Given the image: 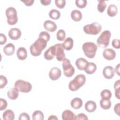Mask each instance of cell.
<instances>
[{"label": "cell", "instance_id": "6da1fadb", "mask_svg": "<svg viewBox=\"0 0 120 120\" xmlns=\"http://www.w3.org/2000/svg\"><path fill=\"white\" fill-rule=\"evenodd\" d=\"M47 43V42L44 39L38 38L30 46V50L31 54L35 57L39 56L42 51L46 47Z\"/></svg>", "mask_w": 120, "mask_h": 120}, {"label": "cell", "instance_id": "7a4b0ae2", "mask_svg": "<svg viewBox=\"0 0 120 120\" xmlns=\"http://www.w3.org/2000/svg\"><path fill=\"white\" fill-rule=\"evenodd\" d=\"M86 77L82 74L77 75L68 84V88L71 91H76L85 83Z\"/></svg>", "mask_w": 120, "mask_h": 120}, {"label": "cell", "instance_id": "3957f363", "mask_svg": "<svg viewBox=\"0 0 120 120\" xmlns=\"http://www.w3.org/2000/svg\"><path fill=\"white\" fill-rule=\"evenodd\" d=\"M82 50L85 55L89 58H93L98 49L97 45L94 43L88 42L84 43L82 46Z\"/></svg>", "mask_w": 120, "mask_h": 120}, {"label": "cell", "instance_id": "277c9868", "mask_svg": "<svg viewBox=\"0 0 120 120\" xmlns=\"http://www.w3.org/2000/svg\"><path fill=\"white\" fill-rule=\"evenodd\" d=\"M111 36V33L109 30H105L102 32L97 40V45L98 47L105 48L109 44Z\"/></svg>", "mask_w": 120, "mask_h": 120}, {"label": "cell", "instance_id": "5b68a950", "mask_svg": "<svg viewBox=\"0 0 120 120\" xmlns=\"http://www.w3.org/2000/svg\"><path fill=\"white\" fill-rule=\"evenodd\" d=\"M83 30L87 34L96 35L100 32L102 30V26L99 23L94 22L91 24L85 25Z\"/></svg>", "mask_w": 120, "mask_h": 120}, {"label": "cell", "instance_id": "8992f818", "mask_svg": "<svg viewBox=\"0 0 120 120\" xmlns=\"http://www.w3.org/2000/svg\"><path fill=\"white\" fill-rule=\"evenodd\" d=\"M6 15L7 17V22L8 24L13 25L18 21V17L16 9L13 7H9L6 10Z\"/></svg>", "mask_w": 120, "mask_h": 120}, {"label": "cell", "instance_id": "52a82bcc", "mask_svg": "<svg viewBox=\"0 0 120 120\" xmlns=\"http://www.w3.org/2000/svg\"><path fill=\"white\" fill-rule=\"evenodd\" d=\"M14 86L19 92L23 93H28L30 92L32 89L31 83L22 80H17L15 83Z\"/></svg>", "mask_w": 120, "mask_h": 120}, {"label": "cell", "instance_id": "ba28073f", "mask_svg": "<svg viewBox=\"0 0 120 120\" xmlns=\"http://www.w3.org/2000/svg\"><path fill=\"white\" fill-rule=\"evenodd\" d=\"M62 68L64 75L68 77H70L73 75L75 73V68L71 65L69 59L65 58L62 61Z\"/></svg>", "mask_w": 120, "mask_h": 120}, {"label": "cell", "instance_id": "9c48e42d", "mask_svg": "<svg viewBox=\"0 0 120 120\" xmlns=\"http://www.w3.org/2000/svg\"><path fill=\"white\" fill-rule=\"evenodd\" d=\"M55 47V56L58 61H62L65 58L64 48L63 44H57L54 45Z\"/></svg>", "mask_w": 120, "mask_h": 120}, {"label": "cell", "instance_id": "30bf717a", "mask_svg": "<svg viewBox=\"0 0 120 120\" xmlns=\"http://www.w3.org/2000/svg\"><path fill=\"white\" fill-rule=\"evenodd\" d=\"M61 75V71L57 67H53L51 69L49 73V76L52 80H58Z\"/></svg>", "mask_w": 120, "mask_h": 120}, {"label": "cell", "instance_id": "8fae6325", "mask_svg": "<svg viewBox=\"0 0 120 120\" xmlns=\"http://www.w3.org/2000/svg\"><path fill=\"white\" fill-rule=\"evenodd\" d=\"M103 56L105 59L108 60H113L116 57V52L111 48L105 49L103 52Z\"/></svg>", "mask_w": 120, "mask_h": 120}, {"label": "cell", "instance_id": "7c38bea8", "mask_svg": "<svg viewBox=\"0 0 120 120\" xmlns=\"http://www.w3.org/2000/svg\"><path fill=\"white\" fill-rule=\"evenodd\" d=\"M22 35L21 30L16 28L11 29L8 31V36L10 39L13 40H17L19 39Z\"/></svg>", "mask_w": 120, "mask_h": 120}, {"label": "cell", "instance_id": "4fadbf2b", "mask_svg": "<svg viewBox=\"0 0 120 120\" xmlns=\"http://www.w3.org/2000/svg\"><path fill=\"white\" fill-rule=\"evenodd\" d=\"M103 75L105 78L107 79H110L114 76V69L111 66H106L103 70Z\"/></svg>", "mask_w": 120, "mask_h": 120}, {"label": "cell", "instance_id": "5bb4252c", "mask_svg": "<svg viewBox=\"0 0 120 120\" xmlns=\"http://www.w3.org/2000/svg\"><path fill=\"white\" fill-rule=\"evenodd\" d=\"M44 58L47 60H50L53 59L55 56V46L50 47L44 53Z\"/></svg>", "mask_w": 120, "mask_h": 120}, {"label": "cell", "instance_id": "9a60e30c", "mask_svg": "<svg viewBox=\"0 0 120 120\" xmlns=\"http://www.w3.org/2000/svg\"><path fill=\"white\" fill-rule=\"evenodd\" d=\"M44 28L50 32H54L55 31L57 28V25L56 23L51 20H46L45 21L43 24Z\"/></svg>", "mask_w": 120, "mask_h": 120}, {"label": "cell", "instance_id": "2e32d148", "mask_svg": "<svg viewBox=\"0 0 120 120\" xmlns=\"http://www.w3.org/2000/svg\"><path fill=\"white\" fill-rule=\"evenodd\" d=\"M15 51V45L12 43H8L3 48L4 53L7 56L13 55Z\"/></svg>", "mask_w": 120, "mask_h": 120}, {"label": "cell", "instance_id": "e0dca14e", "mask_svg": "<svg viewBox=\"0 0 120 120\" xmlns=\"http://www.w3.org/2000/svg\"><path fill=\"white\" fill-rule=\"evenodd\" d=\"M97 70V66L93 62H88L84 68V71L85 73L87 74L91 75L95 72Z\"/></svg>", "mask_w": 120, "mask_h": 120}, {"label": "cell", "instance_id": "ac0fdd59", "mask_svg": "<svg viewBox=\"0 0 120 120\" xmlns=\"http://www.w3.org/2000/svg\"><path fill=\"white\" fill-rule=\"evenodd\" d=\"M62 119L63 120H75V115L73 112L69 110H66L62 113Z\"/></svg>", "mask_w": 120, "mask_h": 120}, {"label": "cell", "instance_id": "d6986e66", "mask_svg": "<svg viewBox=\"0 0 120 120\" xmlns=\"http://www.w3.org/2000/svg\"><path fill=\"white\" fill-rule=\"evenodd\" d=\"M17 58L20 60H24L27 57V52L26 49L23 47H19L16 52Z\"/></svg>", "mask_w": 120, "mask_h": 120}, {"label": "cell", "instance_id": "ffe728a7", "mask_svg": "<svg viewBox=\"0 0 120 120\" xmlns=\"http://www.w3.org/2000/svg\"><path fill=\"white\" fill-rule=\"evenodd\" d=\"M88 61L84 58H79L75 61V65L77 68L80 70H84Z\"/></svg>", "mask_w": 120, "mask_h": 120}, {"label": "cell", "instance_id": "44dd1931", "mask_svg": "<svg viewBox=\"0 0 120 120\" xmlns=\"http://www.w3.org/2000/svg\"><path fill=\"white\" fill-rule=\"evenodd\" d=\"M84 107L88 112H92L96 110L97 108V105L95 102L90 100L85 103Z\"/></svg>", "mask_w": 120, "mask_h": 120}, {"label": "cell", "instance_id": "7402d4cb", "mask_svg": "<svg viewBox=\"0 0 120 120\" xmlns=\"http://www.w3.org/2000/svg\"><path fill=\"white\" fill-rule=\"evenodd\" d=\"M70 105L73 108L78 109L82 107V101L79 98H75L71 100Z\"/></svg>", "mask_w": 120, "mask_h": 120}, {"label": "cell", "instance_id": "603a6c76", "mask_svg": "<svg viewBox=\"0 0 120 120\" xmlns=\"http://www.w3.org/2000/svg\"><path fill=\"white\" fill-rule=\"evenodd\" d=\"M8 98L11 100H15L19 96V91L15 88L10 89L7 93Z\"/></svg>", "mask_w": 120, "mask_h": 120}, {"label": "cell", "instance_id": "cb8c5ba5", "mask_svg": "<svg viewBox=\"0 0 120 120\" xmlns=\"http://www.w3.org/2000/svg\"><path fill=\"white\" fill-rule=\"evenodd\" d=\"M74 41L73 39L70 37L67 38L63 43V45L64 49L67 51H69L72 49L73 47Z\"/></svg>", "mask_w": 120, "mask_h": 120}, {"label": "cell", "instance_id": "d4e9b609", "mask_svg": "<svg viewBox=\"0 0 120 120\" xmlns=\"http://www.w3.org/2000/svg\"><path fill=\"white\" fill-rule=\"evenodd\" d=\"M71 17L73 20L75 22L80 21L82 18V14L80 11L75 9L73 10L71 13Z\"/></svg>", "mask_w": 120, "mask_h": 120}, {"label": "cell", "instance_id": "484cf974", "mask_svg": "<svg viewBox=\"0 0 120 120\" xmlns=\"http://www.w3.org/2000/svg\"><path fill=\"white\" fill-rule=\"evenodd\" d=\"M107 13L108 15L110 17L115 16L118 13L117 7L114 4H111L107 8Z\"/></svg>", "mask_w": 120, "mask_h": 120}, {"label": "cell", "instance_id": "4316f807", "mask_svg": "<svg viewBox=\"0 0 120 120\" xmlns=\"http://www.w3.org/2000/svg\"><path fill=\"white\" fill-rule=\"evenodd\" d=\"M3 119L4 120H13L15 119V114L11 110H7L3 113Z\"/></svg>", "mask_w": 120, "mask_h": 120}, {"label": "cell", "instance_id": "83f0119b", "mask_svg": "<svg viewBox=\"0 0 120 120\" xmlns=\"http://www.w3.org/2000/svg\"><path fill=\"white\" fill-rule=\"evenodd\" d=\"M111 102L110 99H102L100 100V105L104 110H108L111 107Z\"/></svg>", "mask_w": 120, "mask_h": 120}, {"label": "cell", "instance_id": "f1b7e54d", "mask_svg": "<svg viewBox=\"0 0 120 120\" xmlns=\"http://www.w3.org/2000/svg\"><path fill=\"white\" fill-rule=\"evenodd\" d=\"M32 116L33 120H43L44 117L43 113L39 110L34 111Z\"/></svg>", "mask_w": 120, "mask_h": 120}, {"label": "cell", "instance_id": "f546056e", "mask_svg": "<svg viewBox=\"0 0 120 120\" xmlns=\"http://www.w3.org/2000/svg\"><path fill=\"white\" fill-rule=\"evenodd\" d=\"M49 16L53 20H57L60 17V13L58 10L53 9L50 11Z\"/></svg>", "mask_w": 120, "mask_h": 120}, {"label": "cell", "instance_id": "4dcf8cb0", "mask_svg": "<svg viewBox=\"0 0 120 120\" xmlns=\"http://www.w3.org/2000/svg\"><path fill=\"white\" fill-rule=\"evenodd\" d=\"M100 96L102 98V99H110L112 97V93L110 90L107 89H105L101 91Z\"/></svg>", "mask_w": 120, "mask_h": 120}, {"label": "cell", "instance_id": "1f68e13d", "mask_svg": "<svg viewBox=\"0 0 120 120\" xmlns=\"http://www.w3.org/2000/svg\"><path fill=\"white\" fill-rule=\"evenodd\" d=\"M106 8V4L105 0H98V10L100 13H103Z\"/></svg>", "mask_w": 120, "mask_h": 120}, {"label": "cell", "instance_id": "d6a6232c", "mask_svg": "<svg viewBox=\"0 0 120 120\" xmlns=\"http://www.w3.org/2000/svg\"><path fill=\"white\" fill-rule=\"evenodd\" d=\"M57 38L58 40L60 41H63L66 38V33L65 31L63 30H59L56 34Z\"/></svg>", "mask_w": 120, "mask_h": 120}, {"label": "cell", "instance_id": "836d02e7", "mask_svg": "<svg viewBox=\"0 0 120 120\" xmlns=\"http://www.w3.org/2000/svg\"><path fill=\"white\" fill-rule=\"evenodd\" d=\"M87 1L86 0H75L76 6L80 8H84L87 5Z\"/></svg>", "mask_w": 120, "mask_h": 120}, {"label": "cell", "instance_id": "e575fe53", "mask_svg": "<svg viewBox=\"0 0 120 120\" xmlns=\"http://www.w3.org/2000/svg\"><path fill=\"white\" fill-rule=\"evenodd\" d=\"M39 38H42L45 40L47 42L49 41L50 38V36L49 34L46 31H42L39 35Z\"/></svg>", "mask_w": 120, "mask_h": 120}, {"label": "cell", "instance_id": "d590c367", "mask_svg": "<svg viewBox=\"0 0 120 120\" xmlns=\"http://www.w3.org/2000/svg\"><path fill=\"white\" fill-rule=\"evenodd\" d=\"M8 83V80L7 78L2 75L0 76V88L2 89L5 87Z\"/></svg>", "mask_w": 120, "mask_h": 120}, {"label": "cell", "instance_id": "8d00e7d4", "mask_svg": "<svg viewBox=\"0 0 120 120\" xmlns=\"http://www.w3.org/2000/svg\"><path fill=\"white\" fill-rule=\"evenodd\" d=\"M55 3L56 6L59 8L62 9L64 8L66 5V0H55Z\"/></svg>", "mask_w": 120, "mask_h": 120}, {"label": "cell", "instance_id": "74e56055", "mask_svg": "<svg viewBox=\"0 0 120 120\" xmlns=\"http://www.w3.org/2000/svg\"><path fill=\"white\" fill-rule=\"evenodd\" d=\"M0 110L2 111L5 110L8 105V103L6 101V100L4 99L3 98H0Z\"/></svg>", "mask_w": 120, "mask_h": 120}, {"label": "cell", "instance_id": "f35d334b", "mask_svg": "<svg viewBox=\"0 0 120 120\" xmlns=\"http://www.w3.org/2000/svg\"><path fill=\"white\" fill-rule=\"evenodd\" d=\"M19 120H30V118L29 116V115L26 113V112H23L21 114H20L19 117Z\"/></svg>", "mask_w": 120, "mask_h": 120}, {"label": "cell", "instance_id": "ab89813d", "mask_svg": "<svg viewBox=\"0 0 120 120\" xmlns=\"http://www.w3.org/2000/svg\"><path fill=\"white\" fill-rule=\"evenodd\" d=\"M120 40L118 39H114L112 43V46L116 49H119L120 48Z\"/></svg>", "mask_w": 120, "mask_h": 120}, {"label": "cell", "instance_id": "60d3db41", "mask_svg": "<svg viewBox=\"0 0 120 120\" xmlns=\"http://www.w3.org/2000/svg\"><path fill=\"white\" fill-rule=\"evenodd\" d=\"M75 120H88V118L86 115L84 113H81L75 116Z\"/></svg>", "mask_w": 120, "mask_h": 120}, {"label": "cell", "instance_id": "b9f144b4", "mask_svg": "<svg viewBox=\"0 0 120 120\" xmlns=\"http://www.w3.org/2000/svg\"><path fill=\"white\" fill-rule=\"evenodd\" d=\"M7 41V38L6 36L0 33V45H2L6 43Z\"/></svg>", "mask_w": 120, "mask_h": 120}, {"label": "cell", "instance_id": "7bdbcfd3", "mask_svg": "<svg viewBox=\"0 0 120 120\" xmlns=\"http://www.w3.org/2000/svg\"><path fill=\"white\" fill-rule=\"evenodd\" d=\"M114 111L115 113H116L118 115L120 116V103H118L116 104L114 107Z\"/></svg>", "mask_w": 120, "mask_h": 120}, {"label": "cell", "instance_id": "ee69618b", "mask_svg": "<svg viewBox=\"0 0 120 120\" xmlns=\"http://www.w3.org/2000/svg\"><path fill=\"white\" fill-rule=\"evenodd\" d=\"M22 2H23L24 4L27 6H30L33 5L34 2V0H21Z\"/></svg>", "mask_w": 120, "mask_h": 120}, {"label": "cell", "instance_id": "f6af8a7d", "mask_svg": "<svg viewBox=\"0 0 120 120\" xmlns=\"http://www.w3.org/2000/svg\"><path fill=\"white\" fill-rule=\"evenodd\" d=\"M40 2L43 5L48 6L50 4L51 2V0H41Z\"/></svg>", "mask_w": 120, "mask_h": 120}, {"label": "cell", "instance_id": "bcb514c9", "mask_svg": "<svg viewBox=\"0 0 120 120\" xmlns=\"http://www.w3.org/2000/svg\"><path fill=\"white\" fill-rule=\"evenodd\" d=\"M120 88V80H118L117 81H116L114 84V89L115 90Z\"/></svg>", "mask_w": 120, "mask_h": 120}, {"label": "cell", "instance_id": "7dc6e473", "mask_svg": "<svg viewBox=\"0 0 120 120\" xmlns=\"http://www.w3.org/2000/svg\"><path fill=\"white\" fill-rule=\"evenodd\" d=\"M120 88H118L116 90H115V97L119 99H120Z\"/></svg>", "mask_w": 120, "mask_h": 120}, {"label": "cell", "instance_id": "c3c4849f", "mask_svg": "<svg viewBox=\"0 0 120 120\" xmlns=\"http://www.w3.org/2000/svg\"><path fill=\"white\" fill-rule=\"evenodd\" d=\"M115 72L117 74V75L120 76V64H118L115 67Z\"/></svg>", "mask_w": 120, "mask_h": 120}, {"label": "cell", "instance_id": "681fc988", "mask_svg": "<svg viewBox=\"0 0 120 120\" xmlns=\"http://www.w3.org/2000/svg\"><path fill=\"white\" fill-rule=\"evenodd\" d=\"M48 120H58V118L55 116V115H51L50 116V117L48 118Z\"/></svg>", "mask_w": 120, "mask_h": 120}]
</instances>
